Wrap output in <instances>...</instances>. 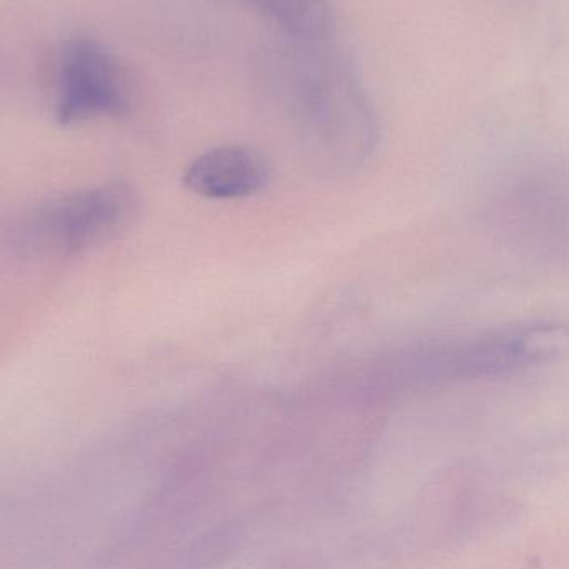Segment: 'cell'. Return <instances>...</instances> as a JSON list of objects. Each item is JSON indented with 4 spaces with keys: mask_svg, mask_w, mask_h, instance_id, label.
<instances>
[{
    "mask_svg": "<svg viewBox=\"0 0 569 569\" xmlns=\"http://www.w3.org/2000/svg\"><path fill=\"white\" fill-rule=\"evenodd\" d=\"M279 39L263 50L262 72L305 159L320 176H353L380 143V120L360 73L333 39Z\"/></svg>",
    "mask_w": 569,
    "mask_h": 569,
    "instance_id": "obj_1",
    "label": "cell"
},
{
    "mask_svg": "<svg viewBox=\"0 0 569 569\" xmlns=\"http://www.w3.org/2000/svg\"><path fill=\"white\" fill-rule=\"evenodd\" d=\"M490 222L498 240L520 256L569 262V167L541 163L505 177Z\"/></svg>",
    "mask_w": 569,
    "mask_h": 569,
    "instance_id": "obj_4",
    "label": "cell"
},
{
    "mask_svg": "<svg viewBox=\"0 0 569 569\" xmlns=\"http://www.w3.org/2000/svg\"><path fill=\"white\" fill-rule=\"evenodd\" d=\"M272 166L262 150L220 146L197 156L182 176L183 187L207 200H242L269 187Z\"/></svg>",
    "mask_w": 569,
    "mask_h": 569,
    "instance_id": "obj_6",
    "label": "cell"
},
{
    "mask_svg": "<svg viewBox=\"0 0 569 569\" xmlns=\"http://www.w3.org/2000/svg\"><path fill=\"white\" fill-rule=\"evenodd\" d=\"M132 107V83L119 57L89 37L63 42L57 59L56 117L62 126L122 117Z\"/></svg>",
    "mask_w": 569,
    "mask_h": 569,
    "instance_id": "obj_5",
    "label": "cell"
},
{
    "mask_svg": "<svg viewBox=\"0 0 569 569\" xmlns=\"http://www.w3.org/2000/svg\"><path fill=\"white\" fill-rule=\"evenodd\" d=\"M568 350V325L527 321L428 345L411 357V377L428 387L503 380L543 367Z\"/></svg>",
    "mask_w": 569,
    "mask_h": 569,
    "instance_id": "obj_3",
    "label": "cell"
},
{
    "mask_svg": "<svg viewBox=\"0 0 569 569\" xmlns=\"http://www.w3.org/2000/svg\"><path fill=\"white\" fill-rule=\"evenodd\" d=\"M142 209L139 190L123 180L43 200L6 229L13 252L32 259H69L122 236Z\"/></svg>",
    "mask_w": 569,
    "mask_h": 569,
    "instance_id": "obj_2",
    "label": "cell"
},
{
    "mask_svg": "<svg viewBox=\"0 0 569 569\" xmlns=\"http://www.w3.org/2000/svg\"><path fill=\"white\" fill-rule=\"evenodd\" d=\"M276 26L280 36L331 40L337 29L333 0H240Z\"/></svg>",
    "mask_w": 569,
    "mask_h": 569,
    "instance_id": "obj_7",
    "label": "cell"
}]
</instances>
